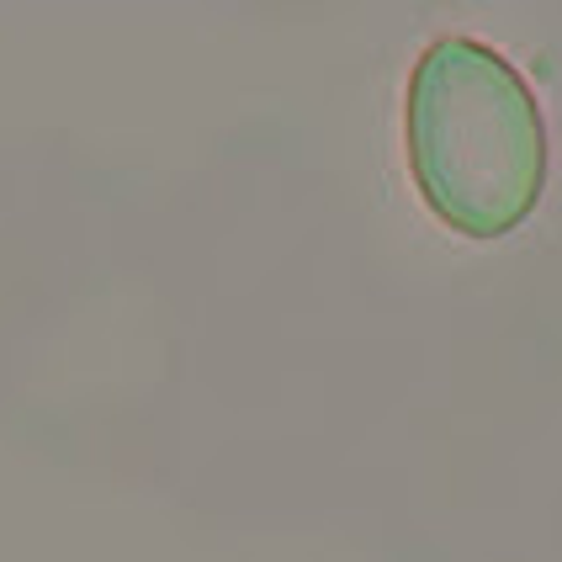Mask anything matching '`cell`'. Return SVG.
Masks as SVG:
<instances>
[{"mask_svg": "<svg viewBox=\"0 0 562 562\" xmlns=\"http://www.w3.org/2000/svg\"><path fill=\"white\" fill-rule=\"evenodd\" d=\"M408 176L451 234L504 239L547 191V117L526 75L494 43L446 32L404 91Z\"/></svg>", "mask_w": 562, "mask_h": 562, "instance_id": "1", "label": "cell"}]
</instances>
